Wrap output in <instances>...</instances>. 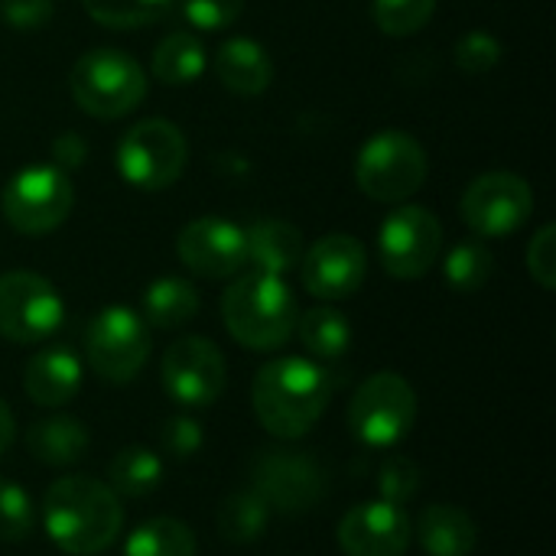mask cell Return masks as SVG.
I'll list each match as a JSON object with an SVG mask.
<instances>
[{"mask_svg": "<svg viewBox=\"0 0 556 556\" xmlns=\"http://www.w3.org/2000/svg\"><path fill=\"white\" fill-rule=\"evenodd\" d=\"M42 528L62 554H104L121 538L124 508L108 482L62 476L42 495Z\"/></svg>", "mask_w": 556, "mask_h": 556, "instance_id": "6da1fadb", "label": "cell"}, {"mask_svg": "<svg viewBox=\"0 0 556 556\" xmlns=\"http://www.w3.org/2000/svg\"><path fill=\"white\" fill-rule=\"evenodd\" d=\"M329 394L332 388L326 368L296 355L267 362L251 388L254 414L261 427L277 440L306 437L326 414Z\"/></svg>", "mask_w": 556, "mask_h": 556, "instance_id": "7a4b0ae2", "label": "cell"}, {"mask_svg": "<svg viewBox=\"0 0 556 556\" xmlns=\"http://www.w3.org/2000/svg\"><path fill=\"white\" fill-rule=\"evenodd\" d=\"M222 319L231 339L251 352H274L290 342L300 306L290 283L277 274L248 270L222 296Z\"/></svg>", "mask_w": 556, "mask_h": 556, "instance_id": "3957f363", "label": "cell"}, {"mask_svg": "<svg viewBox=\"0 0 556 556\" xmlns=\"http://www.w3.org/2000/svg\"><path fill=\"white\" fill-rule=\"evenodd\" d=\"M68 91L85 114L98 121H117L147 98V75L130 52L101 46L72 65Z\"/></svg>", "mask_w": 556, "mask_h": 556, "instance_id": "277c9868", "label": "cell"}, {"mask_svg": "<svg viewBox=\"0 0 556 556\" xmlns=\"http://www.w3.org/2000/svg\"><path fill=\"white\" fill-rule=\"evenodd\" d=\"M427 173H430V160L420 140L394 127L368 137L355 160L358 189L384 205H401L404 199L420 192Z\"/></svg>", "mask_w": 556, "mask_h": 556, "instance_id": "5b68a950", "label": "cell"}, {"mask_svg": "<svg viewBox=\"0 0 556 556\" xmlns=\"http://www.w3.org/2000/svg\"><path fill=\"white\" fill-rule=\"evenodd\" d=\"M189 160V143L173 121L147 117L127 127L114 147V166L121 179L140 192L169 189Z\"/></svg>", "mask_w": 556, "mask_h": 556, "instance_id": "8992f818", "label": "cell"}, {"mask_svg": "<svg viewBox=\"0 0 556 556\" xmlns=\"http://www.w3.org/2000/svg\"><path fill=\"white\" fill-rule=\"evenodd\" d=\"M417 424V394L397 371L365 378L349 404V430L371 450H391L410 437Z\"/></svg>", "mask_w": 556, "mask_h": 556, "instance_id": "52a82bcc", "label": "cell"}, {"mask_svg": "<svg viewBox=\"0 0 556 556\" xmlns=\"http://www.w3.org/2000/svg\"><path fill=\"white\" fill-rule=\"evenodd\" d=\"M75 192L68 173L52 163H33L20 169L0 195L3 218L13 231L26 238H42L55 231L72 212Z\"/></svg>", "mask_w": 556, "mask_h": 556, "instance_id": "ba28073f", "label": "cell"}, {"mask_svg": "<svg viewBox=\"0 0 556 556\" xmlns=\"http://www.w3.org/2000/svg\"><path fill=\"white\" fill-rule=\"evenodd\" d=\"M91 371L108 384H130L150 358V326L130 306H104L85 332Z\"/></svg>", "mask_w": 556, "mask_h": 556, "instance_id": "9c48e42d", "label": "cell"}, {"mask_svg": "<svg viewBox=\"0 0 556 556\" xmlns=\"http://www.w3.org/2000/svg\"><path fill=\"white\" fill-rule=\"evenodd\" d=\"M65 323V300L33 270L0 274V336L16 345H33L59 332Z\"/></svg>", "mask_w": 556, "mask_h": 556, "instance_id": "30bf717a", "label": "cell"}, {"mask_svg": "<svg viewBox=\"0 0 556 556\" xmlns=\"http://www.w3.org/2000/svg\"><path fill=\"white\" fill-rule=\"evenodd\" d=\"M160 381L173 404L186 410H205L225 394L228 365L212 339L186 336L166 349L160 365Z\"/></svg>", "mask_w": 556, "mask_h": 556, "instance_id": "8fae6325", "label": "cell"}, {"mask_svg": "<svg viewBox=\"0 0 556 556\" xmlns=\"http://www.w3.org/2000/svg\"><path fill=\"white\" fill-rule=\"evenodd\" d=\"M463 222L479 238H508L534 215V189L518 173H482L463 195Z\"/></svg>", "mask_w": 556, "mask_h": 556, "instance_id": "7c38bea8", "label": "cell"}, {"mask_svg": "<svg viewBox=\"0 0 556 556\" xmlns=\"http://www.w3.org/2000/svg\"><path fill=\"white\" fill-rule=\"evenodd\" d=\"M443 254V225L424 205L394 208L378 231V261L397 280H420Z\"/></svg>", "mask_w": 556, "mask_h": 556, "instance_id": "4fadbf2b", "label": "cell"}, {"mask_svg": "<svg viewBox=\"0 0 556 556\" xmlns=\"http://www.w3.org/2000/svg\"><path fill=\"white\" fill-rule=\"evenodd\" d=\"M254 492L280 515H306L326 498V469L313 453L267 450L251 466Z\"/></svg>", "mask_w": 556, "mask_h": 556, "instance_id": "5bb4252c", "label": "cell"}, {"mask_svg": "<svg viewBox=\"0 0 556 556\" xmlns=\"http://www.w3.org/2000/svg\"><path fill=\"white\" fill-rule=\"evenodd\" d=\"M368 277V251L352 235H326L300 261V280L309 296L336 303L362 290Z\"/></svg>", "mask_w": 556, "mask_h": 556, "instance_id": "9a60e30c", "label": "cell"}, {"mask_svg": "<svg viewBox=\"0 0 556 556\" xmlns=\"http://www.w3.org/2000/svg\"><path fill=\"white\" fill-rule=\"evenodd\" d=\"M176 254L186 270L205 280H225L241 274L248 264V248H244V228L235 225L231 218L218 215H202L189 225H182L176 238Z\"/></svg>", "mask_w": 556, "mask_h": 556, "instance_id": "2e32d148", "label": "cell"}, {"mask_svg": "<svg viewBox=\"0 0 556 556\" xmlns=\"http://www.w3.org/2000/svg\"><path fill=\"white\" fill-rule=\"evenodd\" d=\"M336 538L345 556H404L414 541V525L401 505L378 498L342 515Z\"/></svg>", "mask_w": 556, "mask_h": 556, "instance_id": "e0dca14e", "label": "cell"}, {"mask_svg": "<svg viewBox=\"0 0 556 556\" xmlns=\"http://www.w3.org/2000/svg\"><path fill=\"white\" fill-rule=\"evenodd\" d=\"M81 358L68 349V345H49L42 352H36L26 362L23 371V388L26 397L39 407H62L68 404L78 388H81Z\"/></svg>", "mask_w": 556, "mask_h": 556, "instance_id": "ac0fdd59", "label": "cell"}, {"mask_svg": "<svg viewBox=\"0 0 556 556\" xmlns=\"http://www.w3.org/2000/svg\"><path fill=\"white\" fill-rule=\"evenodd\" d=\"M244 248H248L251 270H264V274H277V277L293 274L306 251L300 228L290 222H280V218L254 222L244 231Z\"/></svg>", "mask_w": 556, "mask_h": 556, "instance_id": "d6986e66", "label": "cell"}, {"mask_svg": "<svg viewBox=\"0 0 556 556\" xmlns=\"http://www.w3.org/2000/svg\"><path fill=\"white\" fill-rule=\"evenodd\" d=\"M215 72L228 91L248 94V98L267 91L274 81V62H270L267 49L251 36L225 39L215 55Z\"/></svg>", "mask_w": 556, "mask_h": 556, "instance_id": "ffe728a7", "label": "cell"}, {"mask_svg": "<svg viewBox=\"0 0 556 556\" xmlns=\"http://www.w3.org/2000/svg\"><path fill=\"white\" fill-rule=\"evenodd\" d=\"M414 538L427 556H472L479 544V528L456 505H430L420 511Z\"/></svg>", "mask_w": 556, "mask_h": 556, "instance_id": "44dd1931", "label": "cell"}, {"mask_svg": "<svg viewBox=\"0 0 556 556\" xmlns=\"http://www.w3.org/2000/svg\"><path fill=\"white\" fill-rule=\"evenodd\" d=\"M88 443V427L68 414L46 417L26 430V450L42 466H75L85 456Z\"/></svg>", "mask_w": 556, "mask_h": 556, "instance_id": "7402d4cb", "label": "cell"}, {"mask_svg": "<svg viewBox=\"0 0 556 556\" xmlns=\"http://www.w3.org/2000/svg\"><path fill=\"white\" fill-rule=\"evenodd\" d=\"M199 313V290L182 277H156L140 300V316L153 329H179Z\"/></svg>", "mask_w": 556, "mask_h": 556, "instance_id": "603a6c76", "label": "cell"}, {"mask_svg": "<svg viewBox=\"0 0 556 556\" xmlns=\"http://www.w3.org/2000/svg\"><path fill=\"white\" fill-rule=\"evenodd\" d=\"M293 332L300 336L303 349L319 362H336L352 345V323L336 306H313L300 313Z\"/></svg>", "mask_w": 556, "mask_h": 556, "instance_id": "cb8c5ba5", "label": "cell"}, {"mask_svg": "<svg viewBox=\"0 0 556 556\" xmlns=\"http://www.w3.org/2000/svg\"><path fill=\"white\" fill-rule=\"evenodd\" d=\"M163 482V456L147 446H124L108 463V489L124 498H147Z\"/></svg>", "mask_w": 556, "mask_h": 556, "instance_id": "d4e9b609", "label": "cell"}, {"mask_svg": "<svg viewBox=\"0 0 556 556\" xmlns=\"http://www.w3.org/2000/svg\"><path fill=\"white\" fill-rule=\"evenodd\" d=\"M205 65H208V55H205L202 39L192 36V33H186V29H176L166 39L156 42L153 75L163 85H192V81L202 78Z\"/></svg>", "mask_w": 556, "mask_h": 556, "instance_id": "484cf974", "label": "cell"}, {"mask_svg": "<svg viewBox=\"0 0 556 556\" xmlns=\"http://www.w3.org/2000/svg\"><path fill=\"white\" fill-rule=\"evenodd\" d=\"M199 544L189 525L179 518H150L130 531L124 556H195Z\"/></svg>", "mask_w": 556, "mask_h": 556, "instance_id": "4316f807", "label": "cell"}, {"mask_svg": "<svg viewBox=\"0 0 556 556\" xmlns=\"http://www.w3.org/2000/svg\"><path fill=\"white\" fill-rule=\"evenodd\" d=\"M218 534L228 544H254L264 538L270 525V508L267 502L251 489V492H235L222 502L218 508Z\"/></svg>", "mask_w": 556, "mask_h": 556, "instance_id": "83f0119b", "label": "cell"}, {"mask_svg": "<svg viewBox=\"0 0 556 556\" xmlns=\"http://www.w3.org/2000/svg\"><path fill=\"white\" fill-rule=\"evenodd\" d=\"M495 274V257L482 241H459L443 257V280L456 293L482 290Z\"/></svg>", "mask_w": 556, "mask_h": 556, "instance_id": "f1b7e54d", "label": "cell"}, {"mask_svg": "<svg viewBox=\"0 0 556 556\" xmlns=\"http://www.w3.org/2000/svg\"><path fill=\"white\" fill-rule=\"evenodd\" d=\"M88 16L108 29H140L156 23L173 0H81Z\"/></svg>", "mask_w": 556, "mask_h": 556, "instance_id": "f546056e", "label": "cell"}, {"mask_svg": "<svg viewBox=\"0 0 556 556\" xmlns=\"http://www.w3.org/2000/svg\"><path fill=\"white\" fill-rule=\"evenodd\" d=\"M437 13V0H371L375 26L384 36H414Z\"/></svg>", "mask_w": 556, "mask_h": 556, "instance_id": "4dcf8cb0", "label": "cell"}, {"mask_svg": "<svg viewBox=\"0 0 556 556\" xmlns=\"http://www.w3.org/2000/svg\"><path fill=\"white\" fill-rule=\"evenodd\" d=\"M33 525H36V508L26 489L10 479H0V541L20 544L29 538Z\"/></svg>", "mask_w": 556, "mask_h": 556, "instance_id": "1f68e13d", "label": "cell"}, {"mask_svg": "<svg viewBox=\"0 0 556 556\" xmlns=\"http://www.w3.org/2000/svg\"><path fill=\"white\" fill-rule=\"evenodd\" d=\"M502 42L492 36V33H485V29H472V33H466L459 42H456V49H453V62H456V68L459 72H466V75H485V72H492L498 62H502Z\"/></svg>", "mask_w": 556, "mask_h": 556, "instance_id": "d6a6232c", "label": "cell"}, {"mask_svg": "<svg viewBox=\"0 0 556 556\" xmlns=\"http://www.w3.org/2000/svg\"><path fill=\"white\" fill-rule=\"evenodd\" d=\"M420 489V469L414 459L407 456H388L381 466H378V492H381V502H391V505H407Z\"/></svg>", "mask_w": 556, "mask_h": 556, "instance_id": "836d02e7", "label": "cell"}, {"mask_svg": "<svg viewBox=\"0 0 556 556\" xmlns=\"http://www.w3.org/2000/svg\"><path fill=\"white\" fill-rule=\"evenodd\" d=\"M205 443V433H202V424L192 420V417H169L163 427H160V453L176 459V463H186L192 459Z\"/></svg>", "mask_w": 556, "mask_h": 556, "instance_id": "e575fe53", "label": "cell"}, {"mask_svg": "<svg viewBox=\"0 0 556 556\" xmlns=\"http://www.w3.org/2000/svg\"><path fill=\"white\" fill-rule=\"evenodd\" d=\"M241 13H244V0H182V16L202 33L228 29L238 23Z\"/></svg>", "mask_w": 556, "mask_h": 556, "instance_id": "d590c367", "label": "cell"}, {"mask_svg": "<svg viewBox=\"0 0 556 556\" xmlns=\"http://www.w3.org/2000/svg\"><path fill=\"white\" fill-rule=\"evenodd\" d=\"M0 16L16 33H36L52 23L55 0H0Z\"/></svg>", "mask_w": 556, "mask_h": 556, "instance_id": "8d00e7d4", "label": "cell"}, {"mask_svg": "<svg viewBox=\"0 0 556 556\" xmlns=\"http://www.w3.org/2000/svg\"><path fill=\"white\" fill-rule=\"evenodd\" d=\"M528 270L538 280V287H556V225L538 228V235L528 244Z\"/></svg>", "mask_w": 556, "mask_h": 556, "instance_id": "74e56055", "label": "cell"}, {"mask_svg": "<svg viewBox=\"0 0 556 556\" xmlns=\"http://www.w3.org/2000/svg\"><path fill=\"white\" fill-rule=\"evenodd\" d=\"M13 433H16V420H13L10 407L0 401V456L10 450V443H13Z\"/></svg>", "mask_w": 556, "mask_h": 556, "instance_id": "f35d334b", "label": "cell"}]
</instances>
